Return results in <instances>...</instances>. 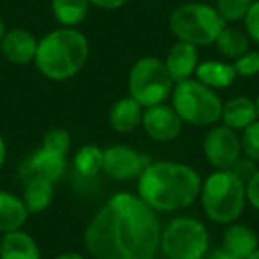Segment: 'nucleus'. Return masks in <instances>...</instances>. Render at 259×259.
<instances>
[{
	"mask_svg": "<svg viewBox=\"0 0 259 259\" xmlns=\"http://www.w3.org/2000/svg\"><path fill=\"white\" fill-rule=\"evenodd\" d=\"M162 224L137 194L117 192L89 220L85 250L94 259H155Z\"/></svg>",
	"mask_w": 259,
	"mask_h": 259,
	"instance_id": "f257e3e1",
	"label": "nucleus"
},
{
	"mask_svg": "<svg viewBox=\"0 0 259 259\" xmlns=\"http://www.w3.org/2000/svg\"><path fill=\"white\" fill-rule=\"evenodd\" d=\"M201 176L181 162H149L137 180V195L156 213H172L192 206L201 195Z\"/></svg>",
	"mask_w": 259,
	"mask_h": 259,
	"instance_id": "f03ea898",
	"label": "nucleus"
},
{
	"mask_svg": "<svg viewBox=\"0 0 259 259\" xmlns=\"http://www.w3.org/2000/svg\"><path fill=\"white\" fill-rule=\"evenodd\" d=\"M89 59V39L76 29L61 27L37 43L34 64L45 78L64 82L76 76Z\"/></svg>",
	"mask_w": 259,
	"mask_h": 259,
	"instance_id": "7ed1b4c3",
	"label": "nucleus"
},
{
	"mask_svg": "<svg viewBox=\"0 0 259 259\" xmlns=\"http://www.w3.org/2000/svg\"><path fill=\"white\" fill-rule=\"evenodd\" d=\"M199 197L206 217L211 222L229 226L243 213L247 188L233 170H215L202 181Z\"/></svg>",
	"mask_w": 259,
	"mask_h": 259,
	"instance_id": "20e7f679",
	"label": "nucleus"
},
{
	"mask_svg": "<svg viewBox=\"0 0 259 259\" xmlns=\"http://www.w3.org/2000/svg\"><path fill=\"white\" fill-rule=\"evenodd\" d=\"M227 23L219 15L215 6L202 2H187L172 11L169 18L170 32L178 41H185L194 47L215 45L219 34Z\"/></svg>",
	"mask_w": 259,
	"mask_h": 259,
	"instance_id": "39448f33",
	"label": "nucleus"
},
{
	"mask_svg": "<svg viewBox=\"0 0 259 259\" xmlns=\"http://www.w3.org/2000/svg\"><path fill=\"white\" fill-rule=\"evenodd\" d=\"M170 100L176 114L187 124L213 126L220 121L224 101L215 89L204 85L199 80L190 78L174 83Z\"/></svg>",
	"mask_w": 259,
	"mask_h": 259,
	"instance_id": "423d86ee",
	"label": "nucleus"
},
{
	"mask_svg": "<svg viewBox=\"0 0 259 259\" xmlns=\"http://www.w3.org/2000/svg\"><path fill=\"white\" fill-rule=\"evenodd\" d=\"M160 252L167 259H206L209 233L194 217H176L162 227Z\"/></svg>",
	"mask_w": 259,
	"mask_h": 259,
	"instance_id": "0eeeda50",
	"label": "nucleus"
},
{
	"mask_svg": "<svg viewBox=\"0 0 259 259\" xmlns=\"http://www.w3.org/2000/svg\"><path fill=\"white\" fill-rule=\"evenodd\" d=\"M174 89V80L170 78L165 64L158 57H142L132 66L128 75L130 96L144 108L165 103Z\"/></svg>",
	"mask_w": 259,
	"mask_h": 259,
	"instance_id": "6e6552de",
	"label": "nucleus"
},
{
	"mask_svg": "<svg viewBox=\"0 0 259 259\" xmlns=\"http://www.w3.org/2000/svg\"><path fill=\"white\" fill-rule=\"evenodd\" d=\"M202 151L215 170H231L241 156V141L238 132L227 126H213L204 137Z\"/></svg>",
	"mask_w": 259,
	"mask_h": 259,
	"instance_id": "1a4fd4ad",
	"label": "nucleus"
},
{
	"mask_svg": "<svg viewBox=\"0 0 259 259\" xmlns=\"http://www.w3.org/2000/svg\"><path fill=\"white\" fill-rule=\"evenodd\" d=\"M148 163L142 153L130 146L114 144L103 149V172L114 181L139 180Z\"/></svg>",
	"mask_w": 259,
	"mask_h": 259,
	"instance_id": "9d476101",
	"label": "nucleus"
},
{
	"mask_svg": "<svg viewBox=\"0 0 259 259\" xmlns=\"http://www.w3.org/2000/svg\"><path fill=\"white\" fill-rule=\"evenodd\" d=\"M185 122L176 114L172 105L160 103L155 107L144 108V117H142V128L144 132L156 142H172L180 137Z\"/></svg>",
	"mask_w": 259,
	"mask_h": 259,
	"instance_id": "9b49d317",
	"label": "nucleus"
},
{
	"mask_svg": "<svg viewBox=\"0 0 259 259\" xmlns=\"http://www.w3.org/2000/svg\"><path fill=\"white\" fill-rule=\"evenodd\" d=\"M68 170V156L54 153L50 149L39 148L25 160L22 167V176L23 180H32V178H39V180H47L52 183H57L62 180Z\"/></svg>",
	"mask_w": 259,
	"mask_h": 259,
	"instance_id": "f8f14e48",
	"label": "nucleus"
},
{
	"mask_svg": "<svg viewBox=\"0 0 259 259\" xmlns=\"http://www.w3.org/2000/svg\"><path fill=\"white\" fill-rule=\"evenodd\" d=\"M37 43L39 39H36L32 32L25 29H13L6 32L2 47H0V54L11 64L27 66L36 59Z\"/></svg>",
	"mask_w": 259,
	"mask_h": 259,
	"instance_id": "ddd939ff",
	"label": "nucleus"
},
{
	"mask_svg": "<svg viewBox=\"0 0 259 259\" xmlns=\"http://www.w3.org/2000/svg\"><path fill=\"white\" fill-rule=\"evenodd\" d=\"M199 62L201 61H199L197 47L185 43V41H176L170 47V50L167 52L165 59H163V64H165L174 83L194 78Z\"/></svg>",
	"mask_w": 259,
	"mask_h": 259,
	"instance_id": "4468645a",
	"label": "nucleus"
},
{
	"mask_svg": "<svg viewBox=\"0 0 259 259\" xmlns=\"http://www.w3.org/2000/svg\"><path fill=\"white\" fill-rule=\"evenodd\" d=\"M142 117H144V107L130 94L115 101L108 112V122L115 134L135 132L139 126H142Z\"/></svg>",
	"mask_w": 259,
	"mask_h": 259,
	"instance_id": "2eb2a0df",
	"label": "nucleus"
},
{
	"mask_svg": "<svg viewBox=\"0 0 259 259\" xmlns=\"http://www.w3.org/2000/svg\"><path fill=\"white\" fill-rule=\"evenodd\" d=\"M257 108L255 101L247 96H234L222 105V115L220 121L224 126L234 130V132H243L245 128L257 121Z\"/></svg>",
	"mask_w": 259,
	"mask_h": 259,
	"instance_id": "dca6fc26",
	"label": "nucleus"
},
{
	"mask_svg": "<svg viewBox=\"0 0 259 259\" xmlns=\"http://www.w3.org/2000/svg\"><path fill=\"white\" fill-rule=\"evenodd\" d=\"M222 247L238 259H247L259 248V238L245 224H229L222 234Z\"/></svg>",
	"mask_w": 259,
	"mask_h": 259,
	"instance_id": "f3484780",
	"label": "nucleus"
},
{
	"mask_svg": "<svg viewBox=\"0 0 259 259\" xmlns=\"http://www.w3.org/2000/svg\"><path fill=\"white\" fill-rule=\"evenodd\" d=\"M0 259H41L39 245L22 229L2 234Z\"/></svg>",
	"mask_w": 259,
	"mask_h": 259,
	"instance_id": "a211bd4d",
	"label": "nucleus"
},
{
	"mask_svg": "<svg viewBox=\"0 0 259 259\" xmlns=\"http://www.w3.org/2000/svg\"><path fill=\"white\" fill-rule=\"evenodd\" d=\"M29 215L22 197L0 190V234L20 231L25 226Z\"/></svg>",
	"mask_w": 259,
	"mask_h": 259,
	"instance_id": "6ab92c4d",
	"label": "nucleus"
},
{
	"mask_svg": "<svg viewBox=\"0 0 259 259\" xmlns=\"http://www.w3.org/2000/svg\"><path fill=\"white\" fill-rule=\"evenodd\" d=\"M236 69L233 62L226 61H202L195 69L194 78L211 89H226L236 80Z\"/></svg>",
	"mask_w": 259,
	"mask_h": 259,
	"instance_id": "aec40b11",
	"label": "nucleus"
},
{
	"mask_svg": "<svg viewBox=\"0 0 259 259\" xmlns=\"http://www.w3.org/2000/svg\"><path fill=\"white\" fill-rule=\"evenodd\" d=\"M55 197V183L47 180H39V178H32V180L25 181V188H23V204H25L29 213H41L54 202Z\"/></svg>",
	"mask_w": 259,
	"mask_h": 259,
	"instance_id": "412c9836",
	"label": "nucleus"
},
{
	"mask_svg": "<svg viewBox=\"0 0 259 259\" xmlns=\"http://www.w3.org/2000/svg\"><path fill=\"white\" fill-rule=\"evenodd\" d=\"M89 0H52L54 18L62 27L76 29L89 15Z\"/></svg>",
	"mask_w": 259,
	"mask_h": 259,
	"instance_id": "4be33fe9",
	"label": "nucleus"
},
{
	"mask_svg": "<svg viewBox=\"0 0 259 259\" xmlns=\"http://www.w3.org/2000/svg\"><path fill=\"white\" fill-rule=\"evenodd\" d=\"M73 169L85 180L103 172V149L96 144H83L73 156Z\"/></svg>",
	"mask_w": 259,
	"mask_h": 259,
	"instance_id": "5701e85b",
	"label": "nucleus"
},
{
	"mask_svg": "<svg viewBox=\"0 0 259 259\" xmlns=\"http://www.w3.org/2000/svg\"><path fill=\"white\" fill-rule=\"evenodd\" d=\"M215 45L222 57L236 61L238 57L248 52V36L243 30L236 29V27H229V23H227L222 32L219 34Z\"/></svg>",
	"mask_w": 259,
	"mask_h": 259,
	"instance_id": "b1692460",
	"label": "nucleus"
},
{
	"mask_svg": "<svg viewBox=\"0 0 259 259\" xmlns=\"http://www.w3.org/2000/svg\"><path fill=\"white\" fill-rule=\"evenodd\" d=\"M254 0H217L215 9L224 18L226 23H236L243 22L245 15L250 9Z\"/></svg>",
	"mask_w": 259,
	"mask_h": 259,
	"instance_id": "393cba45",
	"label": "nucleus"
},
{
	"mask_svg": "<svg viewBox=\"0 0 259 259\" xmlns=\"http://www.w3.org/2000/svg\"><path fill=\"white\" fill-rule=\"evenodd\" d=\"M41 146L54 153H59V155L68 156L69 149H71V135L64 128H52L45 134Z\"/></svg>",
	"mask_w": 259,
	"mask_h": 259,
	"instance_id": "a878e982",
	"label": "nucleus"
},
{
	"mask_svg": "<svg viewBox=\"0 0 259 259\" xmlns=\"http://www.w3.org/2000/svg\"><path fill=\"white\" fill-rule=\"evenodd\" d=\"M240 141H241V153L259 165V119L241 132Z\"/></svg>",
	"mask_w": 259,
	"mask_h": 259,
	"instance_id": "bb28decb",
	"label": "nucleus"
},
{
	"mask_svg": "<svg viewBox=\"0 0 259 259\" xmlns=\"http://www.w3.org/2000/svg\"><path fill=\"white\" fill-rule=\"evenodd\" d=\"M233 66L236 69V75L243 78H252L259 75V52H247L241 57H238Z\"/></svg>",
	"mask_w": 259,
	"mask_h": 259,
	"instance_id": "cd10ccee",
	"label": "nucleus"
},
{
	"mask_svg": "<svg viewBox=\"0 0 259 259\" xmlns=\"http://www.w3.org/2000/svg\"><path fill=\"white\" fill-rule=\"evenodd\" d=\"M245 30H247V36L250 37L254 43L259 45V0H254L248 9V13L243 18Z\"/></svg>",
	"mask_w": 259,
	"mask_h": 259,
	"instance_id": "c85d7f7f",
	"label": "nucleus"
},
{
	"mask_svg": "<svg viewBox=\"0 0 259 259\" xmlns=\"http://www.w3.org/2000/svg\"><path fill=\"white\" fill-rule=\"evenodd\" d=\"M231 170H233V172L236 174V176L240 178L245 185H247V181L250 180V178L254 176L255 170H257V163L252 162V160L247 158V156H245V158H243V156H240V158H238V162L231 167Z\"/></svg>",
	"mask_w": 259,
	"mask_h": 259,
	"instance_id": "c756f323",
	"label": "nucleus"
},
{
	"mask_svg": "<svg viewBox=\"0 0 259 259\" xmlns=\"http://www.w3.org/2000/svg\"><path fill=\"white\" fill-rule=\"evenodd\" d=\"M245 188H247V202L259 211V167L254 172V176L247 181Z\"/></svg>",
	"mask_w": 259,
	"mask_h": 259,
	"instance_id": "7c9ffc66",
	"label": "nucleus"
},
{
	"mask_svg": "<svg viewBox=\"0 0 259 259\" xmlns=\"http://www.w3.org/2000/svg\"><path fill=\"white\" fill-rule=\"evenodd\" d=\"M130 0H89L91 6H96L100 9H107V11H112V9H119L122 6L128 4Z\"/></svg>",
	"mask_w": 259,
	"mask_h": 259,
	"instance_id": "2f4dec72",
	"label": "nucleus"
},
{
	"mask_svg": "<svg viewBox=\"0 0 259 259\" xmlns=\"http://www.w3.org/2000/svg\"><path fill=\"white\" fill-rule=\"evenodd\" d=\"M206 259H238V257H234L233 254H229V252L220 245V247L215 248V250H209L208 255H206Z\"/></svg>",
	"mask_w": 259,
	"mask_h": 259,
	"instance_id": "473e14b6",
	"label": "nucleus"
},
{
	"mask_svg": "<svg viewBox=\"0 0 259 259\" xmlns=\"http://www.w3.org/2000/svg\"><path fill=\"white\" fill-rule=\"evenodd\" d=\"M6 158H8V144H6V139L0 134V169L4 167Z\"/></svg>",
	"mask_w": 259,
	"mask_h": 259,
	"instance_id": "72a5a7b5",
	"label": "nucleus"
},
{
	"mask_svg": "<svg viewBox=\"0 0 259 259\" xmlns=\"http://www.w3.org/2000/svg\"><path fill=\"white\" fill-rule=\"evenodd\" d=\"M55 259H87V257L82 254H76V252H64V254L57 255Z\"/></svg>",
	"mask_w": 259,
	"mask_h": 259,
	"instance_id": "f704fd0d",
	"label": "nucleus"
},
{
	"mask_svg": "<svg viewBox=\"0 0 259 259\" xmlns=\"http://www.w3.org/2000/svg\"><path fill=\"white\" fill-rule=\"evenodd\" d=\"M6 32H8V29H6L4 20H2V16H0V47H2V41H4V37H6Z\"/></svg>",
	"mask_w": 259,
	"mask_h": 259,
	"instance_id": "c9c22d12",
	"label": "nucleus"
},
{
	"mask_svg": "<svg viewBox=\"0 0 259 259\" xmlns=\"http://www.w3.org/2000/svg\"><path fill=\"white\" fill-rule=\"evenodd\" d=\"M247 259H259V248H257V250L254 252V254H250V255H248Z\"/></svg>",
	"mask_w": 259,
	"mask_h": 259,
	"instance_id": "e433bc0d",
	"label": "nucleus"
},
{
	"mask_svg": "<svg viewBox=\"0 0 259 259\" xmlns=\"http://www.w3.org/2000/svg\"><path fill=\"white\" fill-rule=\"evenodd\" d=\"M255 108H257V117H259V94H257V98H255Z\"/></svg>",
	"mask_w": 259,
	"mask_h": 259,
	"instance_id": "4c0bfd02",
	"label": "nucleus"
},
{
	"mask_svg": "<svg viewBox=\"0 0 259 259\" xmlns=\"http://www.w3.org/2000/svg\"><path fill=\"white\" fill-rule=\"evenodd\" d=\"M0 245H2V238H0Z\"/></svg>",
	"mask_w": 259,
	"mask_h": 259,
	"instance_id": "58836bf2",
	"label": "nucleus"
}]
</instances>
